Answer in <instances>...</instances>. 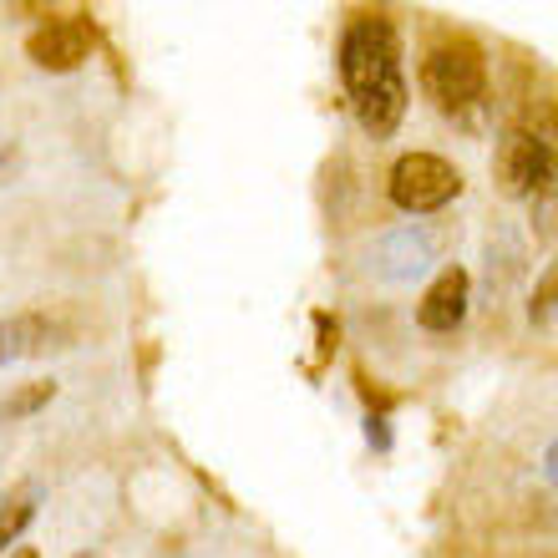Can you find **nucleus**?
Masks as SVG:
<instances>
[{"label": "nucleus", "mask_w": 558, "mask_h": 558, "mask_svg": "<svg viewBox=\"0 0 558 558\" xmlns=\"http://www.w3.org/2000/svg\"><path fill=\"white\" fill-rule=\"evenodd\" d=\"M340 87L371 143L397 137L407 118V72H401V36L386 15H355L340 31Z\"/></svg>", "instance_id": "1"}, {"label": "nucleus", "mask_w": 558, "mask_h": 558, "mask_svg": "<svg viewBox=\"0 0 558 558\" xmlns=\"http://www.w3.org/2000/svg\"><path fill=\"white\" fill-rule=\"evenodd\" d=\"M422 92L426 102L447 112V118H468L487 97V57L472 36H447V41L426 46L422 57Z\"/></svg>", "instance_id": "2"}, {"label": "nucleus", "mask_w": 558, "mask_h": 558, "mask_svg": "<svg viewBox=\"0 0 558 558\" xmlns=\"http://www.w3.org/2000/svg\"><path fill=\"white\" fill-rule=\"evenodd\" d=\"M493 173H498V189L508 198H544L558 189V143L533 128H508L498 137V158H493Z\"/></svg>", "instance_id": "3"}, {"label": "nucleus", "mask_w": 558, "mask_h": 558, "mask_svg": "<svg viewBox=\"0 0 558 558\" xmlns=\"http://www.w3.org/2000/svg\"><path fill=\"white\" fill-rule=\"evenodd\" d=\"M386 193L401 214H437L462 193V173H457V162L437 158V153H407L386 178Z\"/></svg>", "instance_id": "4"}, {"label": "nucleus", "mask_w": 558, "mask_h": 558, "mask_svg": "<svg viewBox=\"0 0 558 558\" xmlns=\"http://www.w3.org/2000/svg\"><path fill=\"white\" fill-rule=\"evenodd\" d=\"M92 41L97 36H92L87 15H57V21H46L26 36V57L41 72H76V66H87Z\"/></svg>", "instance_id": "5"}, {"label": "nucleus", "mask_w": 558, "mask_h": 558, "mask_svg": "<svg viewBox=\"0 0 558 558\" xmlns=\"http://www.w3.org/2000/svg\"><path fill=\"white\" fill-rule=\"evenodd\" d=\"M432 259H437V234L422 229V223H407L397 234L376 239V250H371L366 265H371V275L386 279V284H407V279L426 275Z\"/></svg>", "instance_id": "6"}, {"label": "nucleus", "mask_w": 558, "mask_h": 558, "mask_svg": "<svg viewBox=\"0 0 558 558\" xmlns=\"http://www.w3.org/2000/svg\"><path fill=\"white\" fill-rule=\"evenodd\" d=\"M468 300H472L468 269L447 265L437 279H432V290L422 294V305H416V325L432 330V336H452L457 325L468 320Z\"/></svg>", "instance_id": "7"}, {"label": "nucleus", "mask_w": 558, "mask_h": 558, "mask_svg": "<svg viewBox=\"0 0 558 558\" xmlns=\"http://www.w3.org/2000/svg\"><path fill=\"white\" fill-rule=\"evenodd\" d=\"M46 345H72L66 340V325L46 310H26V315H11L0 320V366H11L21 355H41Z\"/></svg>", "instance_id": "8"}, {"label": "nucleus", "mask_w": 558, "mask_h": 558, "mask_svg": "<svg viewBox=\"0 0 558 558\" xmlns=\"http://www.w3.org/2000/svg\"><path fill=\"white\" fill-rule=\"evenodd\" d=\"M36 508H41V483H36V477H21L15 487L0 493V554L11 544H21V533L31 529Z\"/></svg>", "instance_id": "9"}, {"label": "nucleus", "mask_w": 558, "mask_h": 558, "mask_svg": "<svg viewBox=\"0 0 558 558\" xmlns=\"http://www.w3.org/2000/svg\"><path fill=\"white\" fill-rule=\"evenodd\" d=\"M46 401H57V381H26L21 391H11L0 401V422H21V416L41 412Z\"/></svg>", "instance_id": "10"}, {"label": "nucleus", "mask_w": 558, "mask_h": 558, "mask_svg": "<svg viewBox=\"0 0 558 558\" xmlns=\"http://www.w3.org/2000/svg\"><path fill=\"white\" fill-rule=\"evenodd\" d=\"M558 310V265L548 269L544 279H538V290H533V300H529V315H533V325H544L548 315Z\"/></svg>", "instance_id": "11"}, {"label": "nucleus", "mask_w": 558, "mask_h": 558, "mask_svg": "<svg viewBox=\"0 0 558 558\" xmlns=\"http://www.w3.org/2000/svg\"><path fill=\"white\" fill-rule=\"evenodd\" d=\"M366 437L376 447H391V432H386V416H366Z\"/></svg>", "instance_id": "12"}, {"label": "nucleus", "mask_w": 558, "mask_h": 558, "mask_svg": "<svg viewBox=\"0 0 558 558\" xmlns=\"http://www.w3.org/2000/svg\"><path fill=\"white\" fill-rule=\"evenodd\" d=\"M544 477H548V483H558V441L544 452Z\"/></svg>", "instance_id": "13"}, {"label": "nucleus", "mask_w": 558, "mask_h": 558, "mask_svg": "<svg viewBox=\"0 0 558 558\" xmlns=\"http://www.w3.org/2000/svg\"><path fill=\"white\" fill-rule=\"evenodd\" d=\"M5 558H41V554H36V548H11Z\"/></svg>", "instance_id": "14"}]
</instances>
